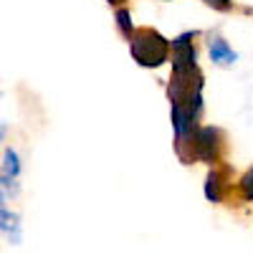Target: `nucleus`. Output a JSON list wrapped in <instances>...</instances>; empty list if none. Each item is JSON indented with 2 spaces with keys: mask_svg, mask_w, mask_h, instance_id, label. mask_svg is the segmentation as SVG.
<instances>
[{
  "mask_svg": "<svg viewBox=\"0 0 253 253\" xmlns=\"http://www.w3.org/2000/svg\"><path fill=\"white\" fill-rule=\"evenodd\" d=\"M205 198L210 203H220L223 200V172L210 170V175L205 180Z\"/></svg>",
  "mask_w": 253,
  "mask_h": 253,
  "instance_id": "5",
  "label": "nucleus"
},
{
  "mask_svg": "<svg viewBox=\"0 0 253 253\" xmlns=\"http://www.w3.org/2000/svg\"><path fill=\"white\" fill-rule=\"evenodd\" d=\"M3 134H5V126H3V124H0V137H3Z\"/></svg>",
  "mask_w": 253,
  "mask_h": 253,
  "instance_id": "12",
  "label": "nucleus"
},
{
  "mask_svg": "<svg viewBox=\"0 0 253 253\" xmlns=\"http://www.w3.org/2000/svg\"><path fill=\"white\" fill-rule=\"evenodd\" d=\"M3 210H5V193L0 190V213H3Z\"/></svg>",
  "mask_w": 253,
  "mask_h": 253,
  "instance_id": "10",
  "label": "nucleus"
},
{
  "mask_svg": "<svg viewBox=\"0 0 253 253\" xmlns=\"http://www.w3.org/2000/svg\"><path fill=\"white\" fill-rule=\"evenodd\" d=\"M109 5H119V3H124V0H107Z\"/></svg>",
  "mask_w": 253,
  "mask_h": 253,
  "instance_id": "11",
  "label": "nucleus"
},
{
  "mask_svg": "<svg viewBox=\"0 0 253 253\" xmlns=\"http://www.w3.org/2000/svg\"><path fill=\"white\" fill-rule=\"evenodd\" d=\"M0 233H3L10 243H20V218L15 213H10V210L5 208L3 213H0Z\"/></svg>",
  "mask_w": 253,
  "mask_h": 253,
  "instance_id": "4",
  "label": "nucleus"
},
{
  "mask_svg": "<svg viewBox=\"0 0 253 253\" xmlns=\"http://www.w3.org/2000/svg\"><path fill=\"white\" fill-rule=\"evenodd\" d=\"M238 187H241V195H243V200H253V167H251V170L241 177Z\"/></svg>",
  "mask_w": 253,
  "mask_h": 253,
  "instance_id": "7",
  "label": "nucleus"
},
{
  "mask_svg": "<svg viewBox=\"0 0 253 253\" xmlns=\"http://www.w3.org/2000/svg\"><path fill=\"white\" fill-rule=\"evenodd\" d=\"M210 61L218 63V66H230V63L238 61V53L230 48L220 36H215L213 41H210Z\"/></svg>",
  "mask_w": 253,
  "mask_h": 253,
  "instance_id": "3",
  "label": "nucleus"
},
{
  "mask_svg": "<svg viewBox=\"0 0 253 253\" xmlns=\"http://www.w3.org/2000/svg\"><path fill=\"white\" fill-rule=\"evenodd\" d=\"M220 150H223V132L218 126H200L195 132V144H193L195 160L213 165V162H218Z\"/></svg>",
  "mask_w": 253,
  "mask_h": 253,
  "instance_id": "2",
  "label": "nucleus"
},
{
  "mask_svg": "<svg viewBox=\"0 0 253 253\" xmlns=\"http://www.w3.org/2000/svg\"><path fill=\"white\" fill-rule=\"evenodd\" d=\"M129 51L144 69H157L170 56V41L152 28H137L129 38Z\"/></svg>",
  "mask_w": 253,
  "mask_h": 253,
  "instance_id": "1",
  "label": "nucleus"
},
{
  "mask_svg": "<svg viewBox=\"0 0 253 253\" xmlns=\"http://www.w3.org/2000/svg\"><path fill=\"white\" fill-rule=\"evenodd\" d=\"M20 175V162H18V152L15 150H5V165H3V177L15 180Z\"/></svg>",
  "mask_w": 253,
  "mask_h": 253,
  "instance_id": "6",
  "label": "nucleus"
},
{
  "mask_svg": "<svg viewBox=\"0 0 253 253\" xmlns=\"http://www.w3.org/2000/svg\"><path fill=\"white\" fill-rule=\"evenodd\" d=\"M117 23H119V31L126 36V38H132V33H134V28H132V20H129V13L126 10H119L117 13Z\"/></svg>",
  "mask_w": 253,
  "mask_h": 253,
  "instance_id": "8",
  "label": "nucleus"
},
{
  "mask_svg": "<svg viewBox=\"0 0 253 253\" xmlns=\"http://www.w3.org/2000/svg\"><path fill=\"white\" fill-rule=\"evenodd\" d=\"M205 3L210 8H215V10H228L230 8V0H205Z\"/></svg>",
  "mask_w": 253,
  "mask_h": 253,
  "instance_id": "9",
  "label": "nucleus"
}]
</instances>
